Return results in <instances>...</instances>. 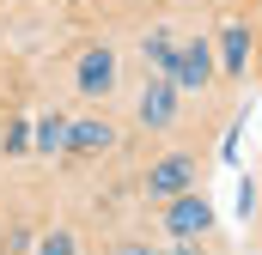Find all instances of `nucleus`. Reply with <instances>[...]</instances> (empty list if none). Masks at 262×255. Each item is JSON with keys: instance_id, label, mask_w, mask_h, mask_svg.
I'll return each mask as SVG.
<instances>
[{"instance_id": "obj_1", "label": "nucleus", "mask_w": 262, "mask_h": 255, "mask_svg": "<svg viewBox=\"0 0 262 255\" xmlns=\"http://www.w3.org/2000/svg\"><path fill=\"white\" fill-rule=\"evenodd\" d=\"M165 231H171V237H183V243H195V237L213 231V207H207L195 189L177 194V200H165Z\"/></svg>"}, {"instance_id": "obj_2", "label": "nucleus", "mask_w": 262, "mask_h": 255, "mask_svg": "<svg viewBox=\"0 0 262 255\" xmlns=\"http://www.w3.org/2000/svg\"><path fill=\"white\" fill-rule=\"evenodd\" d=\"M213 67H220V55H213V43H177V61H171V85L177 91H201L207 79H213Z\"/></svg>"}, {"instance_id": "obj_3", "label": "nucleus", "mask_w": 262, "mask_h": 255, "mask_svg": "<svg viewBox=\"0 0 262 255\" xmlns=\"http://www.w3.org/2000/svg\"><path fill=\"white\" fill-rule=\"evenodd\" d=\"M195 189V158H183V152H171V158H159L152 170H146V194L152 200H177V194Z\"/></svg>"}, {"instance_id": "obj_4", "label": "nucleus", "mask_w": 262, "mask_h": 255, "mask_svg": "<svg viewBox=\"0 0 262 255\" xmlns=\"http://www.w3.org/2000/svg\"><path fill=\"white\" fill-rule=\"evenodd\" d=\"M177 85H171V73H152L146 79V91H140V128H171L177 122Z\"/></svg>"}, {"instance_id": "obj_5", "label": "nucleus", "mask_w": 262, "mask_h": 255, "mask_svg": "<svg viewBox=\"0 0 262 255\" xmlns=\"http://www.w3.org/2000/svg\"><path fill=\"white\" fill-rule=\"evenodd\" d=\"M73 85H79L85 97H104V91L116 85V49H104V43L85 49V55H79V73H73Z\"/></svg>"}, {"instance_id": "obj_6", "label": "nucleus", "mask_w": 262, "mask_h": 255, "mask_svg": "<svg viewBox=\"0 0 262 255\" xmlns=\"http://www.w3.org/2000/svg\"><path fill=\"white\" fill-rule=\"evenodd\" d=\"M213 55H220L226 73H244V67H250V24H226L220 43H213Z\"/></svg>"}, {"instance_id": "obj_7", "label": "nucleus", "mask_w": 262, "mask_h": 255, "mask_svg": "<svg viewBox=\"0 0 262 255\" xmlns=\"http://www.w3.org/2000/svg\"><path fill=\"white\" fill-rule=\"evenodd\" d=\"M110 140H116L110 122H67V152H79V158H85V152H104Z\"/></svg>"}, {"instance_id": "obj_8", "label": "nucleus", "mask_w": 262, "mask_h": 255, "mask_svg": "<svg viewBox=\"0 0 262 255\" xmlns=\"http://www.w3.org/2000/svg\"><path fill=\"white\" fill-rule=\"evenodd\" d=\"M140 55L152 61V73H171V61H177V37H171V31H146Z\"/></svg>"}, {"instance_id": "obj_9", "label": "nucleus", "mask_w": 262, "mask_h": 255, "mask_svg": "<svg viewBox=\"0 0 262 255\" xmlns=\"http://www.w3.org/2000/svg\"><path fill=\"white\" fill-rule=\"evenodd\" d=\"M31 146H37V152H67V122L55 116V110L31 128Z\"/></svg>"}, {"instance_id": "obj_10", "label": "nucleus", "mask_w": 262, "mask_h": 255, "mask_svg": "<svg viewBox=\"0 0 262 255\" xmlns=\"http://www.w3.org/2000/svg\"><path fill=\"white\" fill-rule=\"evenodd\" d=\"M79 243H73V231H49L43 243H37V255H73Z\"/></svg>"}, {"instance_id": "obj_11", "label": "nucleus", "mask_w": 262, "mask_h": 255, "mask_svg": "<svg viewBox=\"0 0 262 255\" xmlns=\"http://www.w3.org/2000/svg\"><path fill=\"white\" fill-rule=\"evenodd\" d=\"M25 146H31V128L12 122V128H6V152H25Z\"/></svg>"}, {"instance_id": "obj_12", "label": "nucleus", "mask_w": 262, "mask_h": 255, "mask_svg": "<svg viewBox=\"0 0 262 255\" xmlns=\"http://www.w3.org/2000/svg\"><path fill=\"white\" fill-rule=\"evenodd\" d=\"M250 213H256V189H250V176H244V183H238V219H250Z\"/></svg>"}, {"instance_id": "obj_13", "label": "nucleus", "mask_w": 262, "mask_h": 255, "mask_svg": "<svg viewBox=\"0 0 262 255\" xmlns=\"http://www.w3.org/2000/svg\"><path fill=\"white\" fill-rule=\"evenodd\" d=\"M116 255H152V249H146V243H122Z\"/></svg>"}, {"instance_id": "obj_14", "label": "nucleus", "mask_w": 262, "mask_h": 255, "mask_svg": "<svg viewBox=\"0 0 262 255\" xmlns=\"http://www.w3.org/2000/svg\"><path fill=\"white\" fill-rule=\"evenodd\" d=\"M171 255H195V243H183V237H177V249H171Z\"/></svg>"}]
</instances>
